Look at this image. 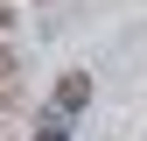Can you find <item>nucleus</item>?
Here are the masks:
<instances>
[{"label":"nucleus","mask_w":147,"mask_h":141,"mask_svg":"<svg viewBox=\"0 0 147 141\" xmlns=\"http://www.w3.org/2000/svg\"><path fill=\"white\" fill-rule=\"evenodd\" d=\"M56 106H63V113H77V106H91V78H84V70H70V78L56 85Z\"/></svg>","instance_id":"f257e3e1"},{"label":"nucleus","mask_w":147,"mask_h":141,"mask_svg":"<svg viewBox=\"0 0 147 141\" xmlns=\"http://www.w3.org/2000/svg\"><path fill=\"white\" fill-rule=\"evenodd\" d=\"M35 141H70V134H63V120H42V134H35Z\"/></svg>","instance_id":"f03ea898"}]
</instances>
